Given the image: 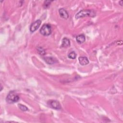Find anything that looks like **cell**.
I'll return each mask as SVG.
<instances>
[{
    "mask_svg": "<svg viewBox=\"0 0 123 123\" xmlns=\"http://www.w3.org/2000/svg\"><path fill=\"white\" fill-rule=\"evenodd\" d=\"M52 2V1H49V0H45L43 3V7L45 9L47 8L50 5V3Z\"/></svg>",
    "mask_w": 123,
    "mask_h": 123,
    "instance_id": "5bb4252c",
    "label": "cell"
},
{
    "mask_svg": "<svg viewBox=\"0 0 123 123\" xmlns=\"http://www.w3.org/2000/svg\"><path fill=\"white\" fill-rule=\"evenodd\" d=\"M18 106L19 108H20V109L21 110H22V111H27L28 110L27 107H26L24 105L19 104H18Z\"/></svg>",
    "mask_w": 123,
    "mask_h": 123,
    "instance_id": "4fadbf2b",
    "label": "cell"
},
{
    "mask_svg": "<svg viewBox=\"0 0 123 123\" xmlns=\"http://www.w3.org/2000/svg\"><path fill=\"white\" fill-rule=\"evenodd\" d=\"M79 63L82 65H85L89 63V60L86 57L80 56L78 58Z\"/></svg>",
    "mask_w": 123,
    "mask_h": 123,
    "instance_id": "ba28073f",
    "label": "cell"
},
{
    "mask_svg": "<svg viewBox=\"0 0 123 123\" xmlns=\"http://www.w3.org/2000/svg\"><path fill=\"white\" fill-rule=\"evenodd\" d=\"M19 96L14 91H10L7 96L6 100L7 103L12 104L17 102L19 100Z\"/></svg>",
    "mask_w": 123,
    "mask_h": 123,
    "instance_id": "6da1fadb",
    "label": "cell"
},
{
    "mask_svg": "<svg viewBox=\"0 0 123 123\" xmlns=\"http://www.w3.org/2000/svg\"><path fill=\"white\" fill-rule=\"evenodd\" d=\"M68 58L71 59H74L76 57V54L74 51H71L68 55Z\"/></svg>",
    "mask_w": 123,
    "mask_h": 123,
    "instance_id": "8fae6325",
    "label": "cell"
},
{
    "mask_svg": "<svg viewBox=\"0 0 123 123\" xmlns=\"http://www.w3.org/2000/svg\"><path fill=\"white\" fill-rule=\"evenodd\" d=\"M37 51L38 52V53L40 54V55H44L45 54L46 52H45V50L41 47H38L37 48Z\"/></svg>",
    "mask_w": 123,
    "mask_h": 123,
    "instance_id": "7c38bea8",
    "label": "cell"
},
{
    "mask_svg": "<svg viewBox=\"0 0 123 123\" xmlns=\"http://www.w3.org/2000/svg\"><path fill=\"white\" fill-rule=\"evenodd\" d=\"M41 23V21L40 20H37L35 22L33 23L30 27V31L31 32H34L36 31L39 26L40 25Z\"/></svg>",
    "mask_w": 123,
    "mask_h": 123,
    "instance_id": "5b68a950",
    "label": "cell"
},
{
    "mask_svg": "<svg viewBox=\"0 0 123 123\" xmlns=\"http://www.w3.org/2000/svg\"><path fill=\"white\" fill-rule=\"evenodd\" d=\"M123 0H121L119 1V4L121 5V6H123Z\"/></svg>",
    "mask_w": 123,
    "mask_h": 123,
    "instance_id": "9a60e30c",
    "label": "cell"
},
{
    "mask_svg": "<svg viewBox=\"0 0 123 123\" xmlns=\"http://www.w3.org/2000/svg\"><path fill=\"white\" fill-rule=\"evenodd\" d=\"M39 32L40 34L44 36H48L51 33V28L49 25L44 24L40 28Z\"/></svg>",
    "mask_w": 123,
    "mask_h": 123,
    "instance_id": "3957f363",
    "label": "cell"
},
{
    "mask_svg": "<svg viewBox=\"0 0 123 123\" xmlns=\"http://www.w3.org/2000/svg\"><path fill=\"white\" fill-rule=\"evenodd\" d=\"M85 36L84 34H81L76 37V40L78 43H83L85 41Z\"/></svg>",
    "mask_w": 123,
    "mask_h": 123,
    "instance_id": "9c48e42d",
    "label": "cell"
},
{
    "mask_svg": "<svg viewBox=\"0 0 123 123\" xmlns=\"http://www.w3.org/2000/svg\"><path fill=\"white\" fill-rule=\"evenodd\" d=\"M44 60H45L46 62L49 64H53L58 62L56 58L51 57H45L44 58Z\"/></svg>",
    "mask_w": 123,
    "mask_h": 123,
    "instance_id": "8992f818",
    "label": "cell"
},
{
    "mask_svg": "<svg viewBox=\"0 0 123 123\" xmlns=\"http://www.w3.org/2000/svg\"><path fill=\"white\" fill-rule=\"evenodd\" d=\"M59 12L61 17L67 19L69 17V14L67 11L63 8L60 9L59 10Z\"/></svg>",
    "mask_w": 123,
    "mask_h": 123,
    "instance_id": "52a82bcc",
    "label": "cell"
},
{
    "mask_svg": "<svg viewBox=\"0 0 123 123\" xmlns=\"http://www.w3.org/2000/svg\"><path fill=\"white\" fill-rule=\"evenodd\" d=\"M70 45V40L68 38L66 37H64L62 39V47H66Z\"/></svg>",
    "mask_w": 123,
    "mask_h": 123,
    "instance_id": "30bf717a",
    "label": "cell"
},
{
    "mask_svg": "<svg viewBox=\"0 0 123 123\" xmlns=\"http://www.w3.org/2000/svg\"><path fill=\"white\" fill-rule=\"evenodd\" d=\"M96 15L95 12L91 10H82L76 13L75 18L79 19L86 16L94 17Z\"/></svg>",
    "mask_w": 123,
    "mask_h": 123,
    "instance_id": "7a4b0ae2",
    "label": "cell"
},
{
    "mask_svg": "<svg viewBox=\"0 0 123 123\" xmlns=\"http://www.w3.org/2000/svg\"><path fill=\"white\" fill-rule=\"evenodd\" d=\"M48 105L52 108L56 110H60L61 109V106L59 102L55 100H51L48 101Z\"/></svg>",
    "mask_w": 123,
    "mask_h": 123,
    "instance_id": "277c9868",
    "label": "cell"
}]
</instances>
